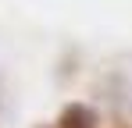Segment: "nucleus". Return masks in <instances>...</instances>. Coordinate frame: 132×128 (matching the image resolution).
I'll return each instance as SVG.
<instances>
[{
  "label": "nucleus",
  "instance_id": "nucleus-2",
  "mask_svg": "<svg viewBox=\"0 0 132 128\" xmlns=\"http://www.w3.org/2000/svg\"><path fill=\"white\" fill-rule=\"evenodd\" d=\"M39 128H46V125H39ZM50 128H57V125H50Z\"/></svg>",
  "mask_w": 132,
  "mask_h": 128
},
{
  "label": "nucleus",
  "instance_id": "nucleus-1",
  "mask_svg": "<svg viewBox=\"0 0 132 128\" xmlns=\"http://www.w3.org/2000/svg\"><path fill=\"white\" fill-rule=\"evenodd\" d=\"M54 125L57 128H100V117L86 103H68V107H61V114H57Z\"/></svg>",
  "mask_w": 132,
  "mask_h": 128
}]
</instances>
